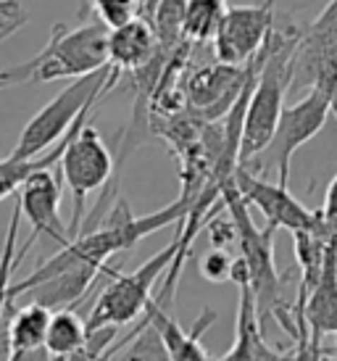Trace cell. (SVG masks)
<instances>
[{
  "instance_id": "1",
  "label": "cell",
  "mask_w": 337,
  "mask_h": 361,
  "mask_svg": "<svg viewBox=\"0 0 337 361\" xmlns=\"http://www.w3.org/2000/svg\"><path fill=\"white\" fill-rule=\"evenodd\" d=\"M300 32L295 27L271 30L261 48V66L248 98L243 140H240V164H245L264 151L277 130V121L285 109V98L295 80V45Z\"/></svg>"
},
{
  "instance_id": "2",
  "label": "cell",
  "mask_w": 337,
  "mask_h": 361,
  "mask_svg": "<svg viewBox=\"0 0 337 361\" xmlns=\"http://www.w3.org/2000/svg\"><path fill=\"white\" fill-rule=\"evenodd\" d=\"M106 63H109V27L103 21L82 24L77 30L56 24L48 45L35 59L3 69V77L11 87L27 82L42 85V82L77 80L103 69Z\"/></svg>"
},
{
  "instance_id": "3",
  "label": "cell",
  "mask_w": 337,
  "mask_h": 361,
  "mask_svg": "<svg viewBox=\"0 0 337 361\" xmlns=\"http://www.w3.org/2000/svg\"><path fill=\"white\" fill-rule=\"evenodd\" d=\"M119 74L121 71L106 63L103 69L71 80V85H66L45 109L37 111L27 121V127L21 130L11 156L13 159H32V156H40L42 151H48L50 145H56L59 140H63L71 132V127L80 121V116L92 111L100 95L114 87L111 82L119 80Z\"/></svg>"
},
{
  "instance_id": "4",
  "label": "cell",
  "mask_w": 337,
  "mask_h": 361,
  "mask_svg": "<svg viewBox=\"0 0 337 361\" xmlns=\"http://www.w3.org/2000/svg\"><path fill=\"white\" fill-rule=\"evenodd\" d=\"M337 111V92L327 90V87H311L306 98H300L293 106L282 109V116L277 121V130L271 135V140L264 151H258L256 156L240 166L264 174L274 171V180L279 185L290 182V161L298 153V148H303L306 142L317 137L321 127L327 124L329 114Z\"/></svg>"
},
{
  "instance_id": "5",
  "label": "cell",
  "mask_w": 337,
  "mask_h": 361,
  "mask_svg": "<svg viewBox=\"0 0 337 361\" xmlns=\"http://www.w3.org/2000/svg\"><path fill=\"white\" fill-rule=\"evenodd\" d=\"M221 201L235 227H238V248L240 256L248 267V282L256 295V306L261 314V322L266 317L277 314L282 306V277L277 271V261H274V227L266 224L264 230L258 227L248 211V201L243 198V192L235 185V177L224 185L221 190Z\"/></svg>"
},
{
  "instance_id": "6",
  "label": "cell",
  "mask_w": 337,
  "mask_h": 361,
  "mask_svg": "<svg viewBox=\"0 0 337 361\" xmlns=\"http://www.w3.org/2000/svg\"><path fill=\"white\" fill-rule=\"evenodd\" d=\"M179 248V235L168 243L164 251H159L153 259H148L142 267L127 274H114L109 282L100 288L98 301L92 306L87 317V330H98V327H124L132 322L142 319V314L148 309V303L156 298L153 288L166 277L171 261L177 256Z\"/></svg>"
},
{
  "instance_id": "7",
  "label": "cell",
  "mask_w": 337,
  "mask_h": 361,
  "mask_svg": "<svg viewBox=\"0 0 337 361\" xmlns=\"http://www.w3.org/2000/svg\"><path fill=\"white\" fill-rule=\"evenodd\" d=\"M61 177L66 182L74 198V216L69 224V235L77 238L82 232V224L87 219V198L95 190L106 188L114 177V156L109 145L103 142L100 132L90 124V114L77 121L69 142L63 148V156L59 161Z\"/></svg>"
},
{
  "instance_id": "8",
  "label": "cell",
  "mask_w": 337,
  "mask_h": 361,
  "mask_svg": "<svg viewBox=\"0 0 337 361\" xmlns=\"http://www.w3.org/2000/svg\"><path fill=\"white\" fill-rule=\"evenodd\" d=\"M295 322H298V359H319L324 356L321 338L337 335V245L332 235V245L324 259V269L319 280L300 290L295 303Z\"/></svg>"
},
{
  "instance_id": "9",
  "label": "cell",
  "mask_w": 337,
  "mask_h": 361,
  "mask_svg": "<svg viewBox=\"0 0 337 361\" xmlns=\"http://www.w3.org/2000/svg\"><path fill=\"white\" fill-rule=\"evenodd\" d=\"M293 85H308V90L327 87L337 92V0H327L308 30L300 32Z\"/></svg>"
},
{
  "instance_id": "10",
  "label": "cell",
  "mask_w": 337,
  "mask_h": 361,
  "mask_svg": "<svg viewBox=\"0 0 337 361\" xmlns=\"http://www.w3.org/2000/svg\"><path fill=\"white\" fill-rule=\"evenodd\" d=\"M277 0H264L258 6H227L224 19L214 37V59L235 66H245L261 53L264 42L274 30Z\"/></svg>"
},
{
  "instance_id": "11",
  "label": "cell",
  "mask_w": 337,
  "mask_h": 361,
  "mask_svg": "<svg viewBox=\"0 0 337 361\" xmlns=\"http://www.w3.org/2000/svg\"><path fill=\"white\" fill-rule=\"evenodd\" d=\"M250 61L245 66L214 61L206 66L192 69L185 77V98H188V114L198 121H219L232 109V103L240 98V92L248 82Z\"/></svg>"
},
{
  "instance_id": "12",
  "label": "cell",
  "mask_w": 337,
  "mask_h": 361,
  "mask_svg": "<svg viewBox=\"0 0 337 361\" xmlns=\"http://www.w3.org/2000/svg\"><path fill=\"white\" fill-rule=\"evenodd\" d=\"M235 185L243 192V198L248 201V206H256L266 224H271L274 230H308L317 227L321 221V211H311L303 203L298 201L295 195L288 190V185H279L277 180L269 182L266 177H261L256 171L238 166L235 169Z\"/></svg>"
},
{
  "instance_id": "13",
  "label": "cell",
  "mask_w": 337,
  "mask_h": 361,
  "mask_svg": "<svg viewBox=\"0 0 337 361\" xmlns=\"http://www.w3.org/2000/svg\"><path fill=\"white\" fill-rule=\"evenodd\" d=\"M19 206L24 219L32 227V235L27 240L30 248L40 240V235L53 238L59 245H66L71 240L69 227L61 219V182L53 166L37 169L27 177V182L19 188Z\"/></svg>"
},
{
  "instance_id": "14",
  "label": "cell",
  "mask_w": 337,
  "mask_h": 361,
  "mask_svg": "<svg viewBox=\"0 0 337 361\" xmlns=\"http://www.w3.org/2000/svg\"><path fill=\"white\" fill-rule=\"evenodd\" d=\"M156 53H159V35L145 13L109 30V63L116 71L140 69Z\"/></svg>"
},
{
  "instance_id": "15",
  "label": "cell",
  "mask_w": 337,
  "mask_h": 361,
  "mask_svg": "<svg viewBox=\"0 0 337 361\" xmlns=\"http://www.w3.org/2000/svg\"><path fill=\"white\" fill-rule=\"evenodd\" d=\"M145 317H148L156 327H159L161 338L166 343V351H168V359H185V361H192V359H200V361H209L211 353L203 348V332L209 330L211 324L216 322V311L214 309H206L200 314L195 324H192V330H182L177 322L171 319L166 314V306H161L156 298L148 303V309H145Z\"/></svg>"
},
{
  "instance_id": "16",
  "label": "cell",
  "mask_w": 337,
  "mask_h": 361,
  "mask_svg": "<svg viewBox=\"0 0 337 361\" xmlns=\"http://www.w3.org/2000/svg\"><path fill=\"white\" fill-rule=\"evenodd\" d=\"M238 303V324H235V343L224 353V359H285V353L271 348L264 338V322L258 314L256 295L250 282H243Z\"/></svg>"
},
{
  "instance_id": "17",
  "label": "cell",
  "mask_w": 337,
  "mask_h": 361,
  "mask_svg": "<svg viewBox=\"0 0 337 361\" xmlns=\"http://www.w3.org/2000/svg\"><path fill=\"white\" fill-rule=\"evenodd\" d=\"M53 309L40 301H30L16 311H8V348L11 359H27L32 353H45Z\"/></svg>"
},
{
  "instance_id": "18",
  "label": "cell",
  "mask_w": 337,
  "mask_h": 361,
  "mask_svg": "<svg viewBox=\"0 0 337 361\" xmlns=\"http://www.w3.org/2000/svg\"><path fill=\"white\" fill-rule=\"evenodd\" d=\"M87 322L80 311L63 306L50 317L48 338H45V356L50 359H80L82 348L87 343Z\"/></svg>"
},
{
  "instance_id": "19",
  "label": "cell",
  "mask_w": 337,
  "mask_h": 361,
  "mask_svg": "<svg viewBox=\"0 0 337 361\" xmlns=\"http://www.w3.org/2000/svg\"><path fill=\"white\" fill-rule=\"evenodd\" d=\"M87 114H85V116H87ZM74 127H77V124H74ZM74 127H71V132H74ZM71 132L63 140L56 142V145H50L48 151H42L40 156H32V159H13V156L0 159V203L6 201V198H11L13 192H19V188L27 182V177L35 174L37 169L59 166V161H61V156H63V148H66V142H69Z\"/></svg>"
},
{
  "instance_id": "20",
  "label": "cell",
  "mask_w": 337,
  "mask_h": 361,
  "mask_svg": "<svg viewBox=\"0 0 337 361\" xmlns=\"http://www.w3.org/2000/svg\"><path fill=\"white\" fill-rule=\"evenodd\" d=\"M224 11H227L224 0H188L185 21H182L185 40L195 42V45L214 42L219 27H221V19H224Z\"/></svg>"
},
{
  "instance_id": "21",
  "label": "cell",
  "mask_w": 337,
  "mask_h": 361,
  "mask_svg": "<svg viewBox=\"0 0 337 361\" xmlns=\"http://www.w3.org/2000/svg\"><path fill=\"white\" fill-rule=\"evenodd\" d=\"M21 206L16 201V209L11 214V221H8V232H6V240H3V251H0V319L13 309V295H11V274L16 271L27 251H30V245L24 243L19 251H16V238H19V224H21Z\"/></svg>"
},
{
  "instance_id": "22",
  "label": "cell",
  "mask_w": 337,
  "mask_h": 361,
  "mask_svg": "<svg viewBox=\"0 0 337 361\" xmlns=\"http://www.w3.org/2000/svg\"><path fill=\"white\" fill-rule=\"evenodd\" d=\"M185 6H188V0H159L153 13L148 16V19L153 21V27H156L159 45L168 53L177 51L179 42L185 40V35H182Z\"/></svg>"
},
{
  "instance_id": "23",
  "label": "cell",
  "mask_w": 337,
  "mask_h": 361,
  "mask_svg": "<svg viewBox=\"0 0 337 361\" xmlns=\"http://www.w3.org/2000/svg\"><path fill=\"white\" fill-rule=\"evenodd\" d=\"M87 3L109 30L121 27L142 13V0H87Z\"/></svg>"
},
{
  "instance_id": "24",
  "label": "cell",
  "mask_w": 337,
  "mask_h": 361,
  "mask_svg": "<svg viewBox=\"0 0 337 361\" xmlns=\"http://www.w3.org/2000/svg\"><path fill=\"white\" fill-rule=\"evenodd\" d=\"M232 264L235 256L227 248H211L200 259V274L209 282H232Z\"/></svg>"
},
{
  "instance_id": "25",
  "label": "cell",
  "mask_w": 337,
  "mask_h": 361,
  "mask_svg": "<svg viewBox=\"0 0 337 361\" xmlns=\"http://www.w3.org/2000/svg\"><path fill=\"white\" fill-rule=\"evenodd\" d=\"M321 216L327 219V224L332 230H337V174L335 180L329 182L327 195H324V209H321Z\"/></svg>"
},
{
  "instance_id": "26",
  "label": "cell",
  "mask_w": 337,
  "mask_h": 361,
  "mask_svg": "<svg viewBox=\"0 0 337 361\" xmlns=\"http://www.w3.org/2000/svg\"><path fill=\"white\" fill-rule=\"evenodd\" d=\"M27 13L21 11V6L16 0H0V21L6 19H24Z\"/></svg>"
},
{
  "instance_id": "27",
  "label": "cell",
  "mask_w": 337,
  "mask_h": 361,
  "mask_svg": "<svg viewBox=\"0 0 337 361\" xmlns=\"http://www.w3.org/2000/svg\"><path fill=\"white\" fill-rule=\"evenodd\" d=\"M6 87H11V85L6 82V77H3V71H0V90H6Z\"/></svg>"
},
{
  "instance_id": "28",
  "label": "cell",
  "mask_w": 337,
  "mask_h": 361,
  "mask_svg": "<svg viewBox=\"0 0 337 361\" xmlns=\"http://www.w3.org/2000/svg\"><path fill=\"white\" fill-rule=\"evenodd\" d=\"M324 356H332V359H337V345L332 348V351H324Z\"/></svg>"
},
{
  "instance_id": "29",
  "label": "cell",
  "mask_w": 337,
  "mask_h": 361,
  "mask_svg": "<svg viewBox=\"0 0 337 361\" xmlns=\"http://www.w3.org/2000/svg\"><path fill=\"white\" fill-rule=\"evenodd\" d=\"M335 245H337V230H335Z\"/></svg>"
}]
</instances>
